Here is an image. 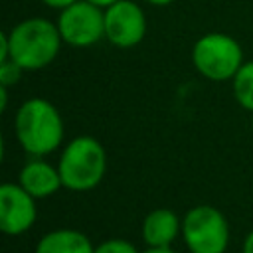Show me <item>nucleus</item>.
<instances>
[{
    "label": "nucleus",
    "instance_id": "18",
    "mask_svg": "<svg viewBox=\"0 0 253 253\" xmlns=\"http://www.w3.org/2000/svg\"><path fill=\"white\" fill-rule=\"evenodd\" d=\"M89 2H93V4H97V6H101V8H109L111 4H115V2H119V0H89Z\"/></svg>",
    "mask_w": 253,
    "mask_h": 253
},
{
    "label": "nucleus",
    "instance_id": "3",
    "mask_svg": "<svg viewBox=\"0 0 253 253\" xmlns=\"http://www.w3.org/2000/svg\"><path fill=\"white\" fill-rule=\"evenodd\" d=\"M63 188L71 192L93 190L105 176L107 154L103 144L93 136H75L65 148L57 164Z\"/></svg>",
    "mask_w": 253,
    "mask_h": 253
},
{
    "label": "nucleus",
    "instance_id": "11",
    "mask_svg": "<svg viewBox=\"0 0 253 253\" xmlns=\"http://www.w3.org/2000/svg\"><path fill=\"white\" fill-rule=\"evenodd\" d=\"M93 251L95 247L91 239L77 229L49 231L36 245V253H93Z\"/></svg>",
    "mask_w": 253,
    "mask_h": 253
},
{
    "label": "nucleus",
    "instance_id": "16",
    "mask_svg": "<svg viewBox=\"0 0 253 253\" xmlns=\"http://www.w3.org/2000/svg\"><path fill=\"white\" fill-rule=\"evenodd\" d=\"M243 253H253V231H249L243 241Z\"/></svg>",
    "mask_w": 253,
    "mask_h": 253
},
{
    "label": "nucleus",
    "instance_id": "4",
    "mask_svg": "<svg viewBox=\"0 0 253 253\" xmlns=\"http://www.w3.org/2000/svg\"><path fill=\"white\" fill-rule=\"evenodd\" d=\"M192 63L206 79H233L237 69L243 65V49L229 34L210 32L196 40L192 47Z\"/></svg>",
    "mask_w": 253,
    "mask_h": 253
},
{
    "label": "nucleus",
    "instance_id": "2",
    "mask_svg": "<svg viewBox=\"0 0 253 253\" xmlns=\"http://www.w3.org/2000/svg\"><path fill=\"white\" fill-rule=\"evenodd\" d=\"M16 136L28 154H49L63 140V119L47 99H28L16 113Z\"/></svg>",
    "mask_w": 253,
    "mask_h": 253
},
{
    "label": "nucleus",
    "instance_id": "19",
    "mask_svg": "<svg viewBox=\"0 0 253 253\" xmlns=\"http://www.w3.org/2000/svg\"><path fill=\"white\" fill-rule=\"evenodd\" d=\"M146 4H150V6H168V4H172L174 0H144Z\"/></svg>",
    "mask_w": 253,
    "mask_h": 253
},
{
    "label": "nucleus",
    "instance_id": "12",
    "mask_svg": "<svg viewBox=\"0 0 253 253\" xmlns=\"http://www.w3.org/2000/svg\"><path fill=\"white\" fill-rule=\"evenodd\" d=\"M235 101L253 113V61H243L237 73L231 79Z\"/></svg>",
    "mask_w": 253,
    "mask_h": 253
},
{
    "label": "nucleus",
    "instance_id": "15",
    "mask_svg": "<svg viewBox=\"0 0 253 253\" xmlns=\"http://www.w3.org/2000/svg\"><path fill=\"white\" fill-rule=\"evenodd\" d=\"M45 6H49V8H55V10H63V8H67L69 4H73V2H77V0H42Z\"/></svg>",
    "mask_w": 253,
    "mask_h": 253
},
{
    "label": "nucleus",
    "instance_id": "10",
    "mask_svg": "<svg viewBox=\"0 0 253 253\" xmlns=\"http://www.w3.org/2000/svg\"><path fill=\"white\" fill-rule=\"evenodd\" d=\"M178 231H182V221L166 208L152 210L142 221V237L148 247H170Z\"/></svg>",
    "mask_w": 253,
    "mask_h": 253
},
{
    "label": "nucleus",
    "instance_id": "6",
    "mask_svg": "<svg viewBox=\"0 0 253 253\" xmlns=\"http://www.w3.org/2000/svg\"><path fill=\"white\" fill-rule=\"evenodd\" d=\"M55 24L63 43L73 47H89L105 38V8L89 0H77L59 10Z\"/></svg>",
    "mask_w": 253,
    "mask_h": 253
},
{
    "label": "nucleus",
    "instance_id": "7",
    "mask_svg": "<svg viewBox=\"0 0 253 253\" xmlns=\"http://www.w3.org/2000/svg\"><path fill=\"white\" fill-rule=\"evenodd\" d=\"M146 36V14L132 0H119L105 8V38L121 49L138 45Z\"/></svg>",
    "mask_w": 253,
    "mask_h": 253
},
{
    "label": "nucleus",
    "instance_id": "20",
    "mask_svg": "<svg viewBox=\"0 0 253 253\" xmlns=\"http://www.w3.org/2000/svg\"><path fill=\"white\" fill-rule=\"evenodd\" d=\"M251 128H253V119H251Z\"/></svg>",
    "mask_w": 253,
    "mask_h": 253
},
{
    "label": "nucleus",
    "instance_id": "9",
    "mask_svg": "<svg viewBox=\"0 0 253 253\" xmlns=\"http://www.w3.org/2000/svg\"><path fill=\"white\" fill-rule=\"evenodd\" d=\"M20 186L26 192H30L34 198H47V196L55 194L63 186V182H61L57 168H53L45 160L34 158L30 162H26V166L22 168Z\"/></svg>",
    "mask_w": 253,
    "mask_h": 253
},
{
    "label": "nucleus",
    "instance_id": "1",
    "mask_svg": "<svg viewBox=\"0 0 253 253\" xmlns=\"http://www.w3.org/2000/svg\"><path fill=\"white\" fill-rule=\"evenodd\" d=\"M8 34V59H14L24 71H38L49 65L63 43L57 24L47 18H26Z\"/></svg>",
    "mask_w": 253,
    "mask_h": 253
},
{
    "label": "nucleus",
    "instance_id": "14",
    "mask_svg": "<svg viewBox=\"0 0 253 253\" xmlns=\"http://www.w3.org/2000/svg\"><path fill=\"white\" fill-rule=\"evenodd\" d=\"M93 253H138V251L130 241L115 237V239H107L101 245H97Z\"/></svg>",
    "mask_w": 253,
    "mask_h": 253
},
{
    "label": "nucleus",
    "instance_id": "13",
    "mask_svg": "<svg viewBox=\"0 0 253 253\" xmlns=\"http://www.w3.org/2000/svg\"><path fill=\"white\" fill-rule=\"evenodd\" d=\"M22 71H24V69H22L14 59H4V61H0V85L10 87V85L18 83L20 77H22Z\"/></svg>",
    "mask_w": 253,
    "mask_h": 253
},
{
    "label": "nucleus",
    "instance_id": "8",
    "mask_svg": "<svg viewBox=\"0 0 253 253\" xmlns=\"http://www.w3.org/2000/svg\"><path fill=\"white\" fill-rule=\"evenodd\" d=\"M36 198L20 184H2L0 188V229L6 235H20L36 221Z\"/></svg>",
    "mask_w": 253,
    "mask_h": 253
},
{
    "label": "nucleus",
    "instance_id": "5",
    "mask_svg": "<svg viewBox=\"0 0 253 253\" xmlns=\"http://www.w3.org/2000/svg\"><path fill=\"white\" fill-rule=\"evenodd\" d=\"M182 237L192 253H223L229 243V225L217 208L202 204L184 215Z\"/></svg>",
    "mask_w": 253,
    "mask_h": 253
},
{
    "label": "nucleus",
    "instance_id": "17",
    "mask_svg": "<svg viewBox=\"0 0 253 253\" xmlns=\"http://www.w3.org/2000/svg\"><path fill=\"white\" fill-rule=\"evenodd\" d=\"M144 253H174L170 247H148Z\"/></svg>",
    "mask_w": 253,
    "mask_h": 253
}]
</instances>
